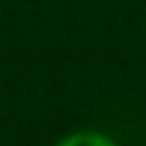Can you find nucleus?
Here are the masks:
<instances>
[{"instance_id":"1","label":"nucleus","mask_w":146,"mask_h":146,"mask_svg":"<svg viewBox=\"0 0 146 146\" xmlns=\"http://www.w3.org/2000/svg\"><path fill=\"white\" fill-rule=\"evenodd\" d=\"M57 146H116L108 134H98V131H75V134L63 137Z\"/></svg>"}]
</instances>
